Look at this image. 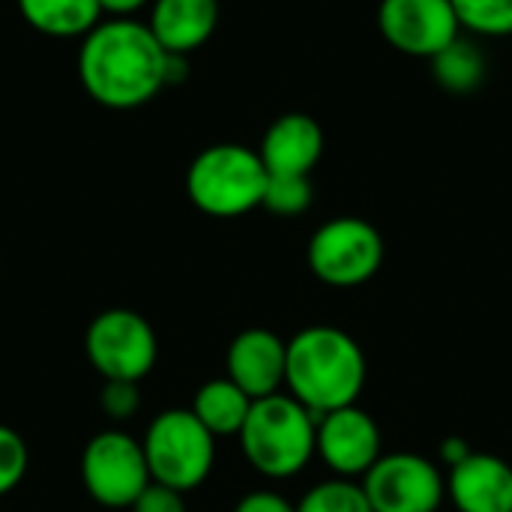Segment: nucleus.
Masks as SVG:
<instances>
[{
    "label": "nucleus",
    "instance_id": "nucleus-12",
    "mask_svg": "<svg viewBox=\"0 0 512 512\" xmlns=\"http://www.w3.org/2000/svg\"><path fill=\"white\" fill-rule=\"evenodd\" d=\"M288 342L267 327L237 333L225 354V378H231L249 399H267L285 387Z\"/></svg>",
    "mask_w": 512,
    "mask_h": 512
},
{
    "label": "nucleus",
    "instance_id": "nucleus-3",
    "mask_svg": "<svg viewBox=\"0 0 512 512\" xmlns=\"http://www.w3.org/2000/svg\"><path fill=\"white\" fill-rule=\"evenodd\" d=\"M237 441L252 471L291 480L318 456V417L291 393H273L252 402Z\"/></svg>",
    "mask_w": 512,
    "mask_h": 512
},
{
    "label": "nucleus",
    "instance_id": "nucleus-6",
    "mask_svg": "<svg viewBox=\"0 0 512 512\" xmlns=\"http://www.w3.org/2000/svg\"><path fill=\"white\" fill-rule=\"evenodd\" d=\"M306 261L318 282L330 288H360L375 279L384 264V237L360 216H336L312 234Z\"/></svg>",
    "mask_w": 512,
    "mask_h": 512
},
{
    "label": "nucleus",
    "instance_id": "nucleus-19",
    "mask_svg": "<svg viewBox=\"0 0 512 512\" xmlns=\"http://www.w3.org/2000/svg\"><path fill=\"white\" fill-rule=\"evenodd\" d=\"M297 512H375L366 492H363V483H354V480H345V477H333V480H324L318 486H312L300 504Z\"/></svg>",
    "mask_w": 512,
    "mask_h": 512
},
{
    "label": "nucleus",
    "instance_id": "nucleus-25",
    "mask_svg": "<svg viewBox=\"0 0 512 512\" xmlns=\"http://www.w3.org/2000/svg\"><path fill=\"white\" fill-rule=\"evenodd\" d=\"M234 512H297V504H291L285 495L270 492V489H258L249 492L237 501Z\"/></svg>",
    "mask_w": 512,
    "mask_h": 512
},
{
    "label": "nucleus",
    "instance_id": "nucleus-7",
    "mask_svg": "<svg viewBox=\"0 0 512 512\" xmlns=\"http://www.w3.org/2000/svg\"><path fill=\"white\" fill-rule=\"evenodd\" d=\"M84 354L102 381L141 384L159 360V339L141 312L105 309L87 324Z\"/></svg>",
    "mask_w": 512,
    "mask_h": 512
},
{
    "label": "nucleus",
    "instance_id": "nucleus-23",
    "mask_svg": "<svg viewBox=\"0 0 512 512\" xmlns=\"http://www.w3.org/2000/svg\"><path fill=\"white\" fill-rule=\"evenodd\" d=\"M99 408L108 420L126 423L141 411V384L135 381H105L99 393Z\"/></svg>",
    "mask_w": 512,
    "mask_h": 512
},
{
    "label": "nucleus",
    "instance_id": "nucleus-27",
    "mask_svg": "<svg viewBox=\"0 0 512 512\" xmlns=\"http://www.w3.org/2000/svg\"><path fill=\"white\" fill-rule=\"evenodd\" d=\"M150 0H99L102 12L114 15V18H132L138 9H144Z\"/></svg>",
    "mask_w": 512,
    "mask_h": 512
},
{
    "label": "nucleus",
    "instance_id": "nucleus-16",
    "mask_svg": "<svg viewBox=\"0 0 512 512\" xmlns=\"http://www.w3.org/2000/svg\"><path fill=\"white\" fill-rule=\"evenodd\" d=\"M252 402L255 399H249L231 378H213L195 390L189 411L213 438H237L252 411Z\"/></svg>",
    "mask_w": 512,
    "mask_h": 512
},
{
    "label": "nucleus",
    "instance_id": "nucleus-1",
    "mask_svg": "<svg viewBox=\"0 0 512 512\" xmlns=\"http://www.w3.org/2000/svg\"><path fill=\"white\" fill-rule=\"evenodd\" d=\"M168 51L147 24L135 18L99 21L78 51V78L84 93L114 111L147 105L168 87Z\"/></svg>",
    "mask_w": 512,
    "mask_h": 512
},
{
    "label": "nucleus",
    "instance_id": "nucleus-17",
    "mask_svg": "<svg viewBox=\"0 0 512 512\" xmlns=\"http://www.w3.org/2000/svg\"><path fill=\"white\" fill-rule=\"evenodd\" d=\"M24 21L54 39L87 36L102 21L99 0H18Z\"/></svg>",
    "mask_w": 512,
    "mask_h": 512
},
{
    "label": "nucleus",
    "instance_id": "nucleus-15",
    "mask_svg": "<svg viewBox=\"0 0 512 512\" xmlns=\"http://www.w3.org/2000/svg\"><path fill=\"white\" fill-rule=\"evenodd\" d=\"M219 24V0H153L150 33L168 54L198 51Z\"/></svg>",
    "mask_w": 512,
    "mask_h": 512
},
{
    "label": "nucleus",
    "instance_id": "nucleus-18",
    "mask_svg": "<svg viewBox=\"0 0 512 512\" xmlns=\"http://www.w3.org/2000/svg\"><path fill=\"white\" fill-rule=\"evenodd\" d=\"M432 75L435 81L453 93V96H468V93H477L489 75V63H486V54L480 51V45L474 39H465V36H456L441 54H435L432 60Z\"/></svg>",
    "mask_w": 512,
    "mask_h": 512
},
{
    "label": "nucleus",
    "instance_id": "nucleus-2",
    "mask_svg": "<svg viewBox=\"0 0 512 512\" xmlns=\"http://www.w3.org/2000/svg\"><path fill=\"white\" fill-rule=\"evenodd\" d=\"M369 360L363 345L330 324H315L288 339L285 387L318 420L330 411L357 405L366 390Z\"/></svg>",
    "mask_w": 512,
    "mask_h": 512
},
{
    "label": "nucleus",
    "instance_id": "nucleus-5",
    "mask_svg": "<svg viewBox=\"0 0 512 512\" xmlns=\"http://www.w3.org/2000/svg\"><path fill=\"white\" fill-rule=\"evenodd\" d=\"M153 483L177 492H195L207 483L216 465V438L189 408L156 414L141 438Z\"/></svg>",
    "mask_w": 512,
    "mask_h": 512
},
{
    "label": "nucleus",
    "instance_id": "nucleus-9",
    "mask_svg": "<svg viewBox=\"0 0 512 512\" xmlns=\"http://www.w3.org/2000/svg\"><path fill=\"white\" fill-rule=\"evenodd\" d=\"M375 512H438L447 498L441 468L417 453H384L363 477Z\"/></svg>",
    "mask_w": 512,
    "mask_h": 512
},
{
    "label": "nucleus",
    "instance_id": "nucleus-14",
    "mask_svg": "<svg viewBox=\"0 0 512 512\" xmlns=\"http://www.w3.org/2000/svg\"><path fill=\"white\" fill-rule=\"evenodd\" d=\"M447 498L459 512H512V465L474 450L447 468Z\"/></svg>",
    "mask_w": 512,
    "mask_h": 512
},
{
    "label": "nucleus",
    "instance_id": "nucleus-8",
    "mask_svg": "<svg viewBox=\"0 0 512 512\" xmlns=\"http://www.w3.org/2000/svg\"><path fill=\"white\" fill-rule=\"evenodd\" d=\"M150 483L153 477L138 438L105 429L87 441L81 453V486L99 507L129 510Z\"/></svg>",
    "mask_w": 512,
    "mask_h": 512
},
{
    "label": "nucleus",
    "instance_id": "nucleus-11",
    "mask_svg": "<svg viewBox=\"0 0 512 512\" xmlns=\"http://www.w3.org/2000/svg\"><path fill=\"white\" fill-rule=\"evenodd\" d=\"M381 456V426L360 405L330 411L318 420V459L333 477H366Z\"/></svg>",
    "mask_w": 512,
    "mask_h": 512
},
{
    "label": "nucleus",
    "instance_id": "nucleus-22",
    "mask_svg": "<svg viewBox=\"0 0 512 512\" xmlns=\"http://www.w3.org/2000/svg\"><path fill=\"white\" fill-rule=\"evenodd\" d=\"M27 465H30L27 441L12 426L0 423V498L18 489V483L27 474Z\"/></svg>",
    "mask_w": 512,
    "mask_h": 512
},
{
    "label": "nucleus",
    "instance_id": "nucleus-26",
    "mask_svg": "<svg viewBox=\"0 0 512 512\" xmlns=\"http://www.w3.org/2000/svg\"><path fill=\"white\" fill-rule=\"evenodd\" d=\"M471 453H474V450L468 447V441H465V438H447V441H441V450H438V456H441V462H444L447 468H453V465L465 462Z\"/></svg>",
    "mask_w": 512,
    "mask_h": 512
},
{
    "label": "nucleus",
    "instance_id": "nucleus-13",
    "mask_svg": "<svg viewBox=\"0 0 512 512\" xmlns=\"http://www.w3.org/2000/svg\"><path fill=\"white\" fill-rule=\"evenodd\" d=\"M258 156L267 174L309 177L324 156V129L315 117L303 111L282 114L267 126Z\"/></svg>",
    "mask_w": 512,
    "mask_h": 512
},
{
    "label": "nucleus",
    "instance_id": "nucleus-4",
    "mask_svg": "<svg viewBox=\"0 0 512 512\" xmlns=\"http://www.w3.org/2000/svg\"><path fill=\"white\" fill-rule=\"evenodd\" d=\"M267 168L258 150L243 144H213L201 150L186 171L189 201L213 219H237L261 207Z\"/></svg>",
    "mask_w": 512,
    "mask_h": 512
},
{
    "label": "nucleus",
    "instance_id": "nucleus-10",
    "mask_svg": "<svg viewBox=\"0 0 512 512\" xmlns=\"http://www.w3.org/2000/svg\"><path fill=\"white\" fill-rule=\"evenodd\" d=\"M378 30L390 48L423 60H432L462 36V24L450 0H381Z\"/></svg>",
    "mask_w": 512,
    "mask_h": 512
},
{
    "label": "nucleus",
    "instance_id": "nucleus-21",
    "mask_svg": "<svg viewBox=\"0 0 512 512\" xmlns=\"http://www.w3.org/2000/svg\"><path fill=\"white\" fill-rule=\"evenodd\" d=\"M315 189L309 177H285V174H270L267 189H264V201L261 207L270 210L273 216H303L312 207Z\"/></svg>",
    "mask_w": 512,
    "mask_h": 512
},
{
    "label": "nucleus",
    "instance_id": "nucleus-24",
    "mask_svg": "<svg viewBox=\"0 0 512 512\" xmlns=\"http://www.w3.org/2000/svg\"><path fill=\"white\" fill-rule=\"evenodd\" d=\"M129 512H186V495L162 483H150Z\"/></svg>",
    "mask_w": 512,
    "mask_h": 512
},
{
    "label": "nucleus",
    "instance_id": "nucleus-20",
    "mask_svg": "<svg viewBox=\"0 0 512 512\" xmlns=\"http://www.w3.org/2000/svg\"><path fill=\"white\" fill-rule=\"evenodd\" d=\"M459 24L477 36H512V0H450Z\"/></svg>",
    "mask_w": 512,
    "mask_h": 512
}]
</instances>
